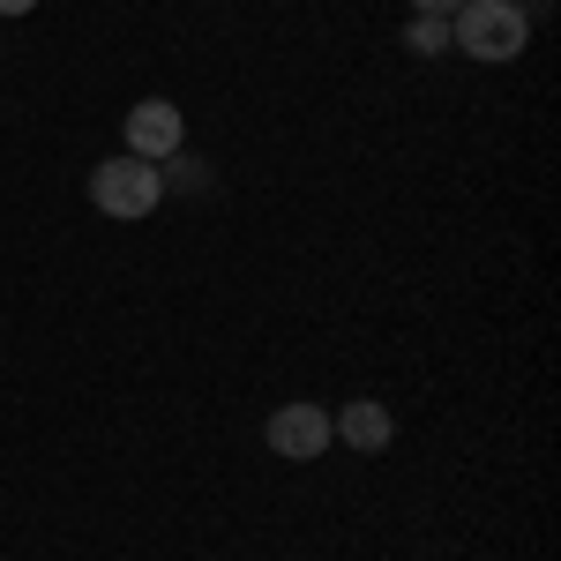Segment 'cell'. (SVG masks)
<instances>
[{
    "mask_svg": "<svg viewBox=\"0 0 561 561\" xmlns=\"http://www.w3.org/2000/svg\"><path fill=\"white\" fill-rule=\"evenodd\" d=\"M524 38H531V23L517 0H465L449 15V45H465L472 60H517Z\"/></svg>",
    "mask_w": 561,
    "mask_h": 561,
    "instance_id": "cell-1",
    "label": "cell"
},
{
    "mask_svg": "<svg viewBox=\"0 0 561 561\" xmlns=\"http://www.w3.org/2000/svg\"><path fill=\"white\" fill-rule=\"evenodd\" d=\"M90 203L105 217H150L158 203H165V173L158 165H142V158H105L98 173H90Z\"/></svg>",
    "mask_w": 561,
    "mask_h": 561,
    "instance_id": "cell-2",
    "label": "cell"
},
{
    "mask_svg": "<svg viewBox=\"0 0 561 561\" xmlns=\"http://www.w3.org/2000/svg\"><path fill=\"white\" fill-rule=\"evenodd\" d=\"M330 442H337L330 404H277V420H270V449H277L285 465H314Z\"/></svg>",
    "mask_w": 561,
    "mask_h": 561,
    "instance_id": "cell-3",
    "label": "cell"
},
{
    "mask_svg": "<svg viewBox=\"0 0 561 561\" xmlns=\"http://www.w3.org/2000/svg\"><path fill=\"white\" fill-rule=\"evenodd\" d=\"M180 135H187L180 105H165V98H142V105H128V158H142V165H165V158H180Z\"/></svg>",
    "mask_w": 561,
    "mask_h": 561,
    "instance_id": "cell-4",
    "label": "cell"
},
{
    "mask_svg": "<svg viewBox=\"0 0 561 561\" xmlns=\"http://www.w3.org/2000/svg\"><path fill=\"white\" fill-rule=\"evenodd\" d=\"M330 427H337V442H352L359 457H375V449H389L397 420H389V404H375V397H352V404L330 412Z\"/></svg>",
    "mask_w": 561,
    "mask_h": 561,
    "instance_id": "cell-5",
    "label": "cell"
},
{
    "mask_svg": "<svg viewBox=\"0 0 561 561\" xmlns=\"http://www.w3.org/2000/svg\"><path fill=\"white\" fill-rule=\"evenodd\" d=\"M404 45H412L420 60H434V53H449V15H420V23L404 31Z\"/></svg>",
    "mask_w": 561,
    "mask_h": 561,
    "instance_id": "cell-6",
    "label": "cell"
},
{
    "mask_svg": "<svg viewBox=\"0 0 561 561\" xmlns=\"http://www.w3.org/2000/svg\"><path fill=\"white\" fill-rule=\"evenodd\" d=\"M412 8H420V15H457L465 0H412Z\"/></svg>",
    "mask_w": 561,
    "mask_h": 561,
    "instance_id": "cell-7",
    "label": "cell"
},
{
    "mask_svg": "<svg viewBox=\"0 0 561 561\" xmlns=\"http://www.w3.org/2000/svg\"><path fill=\"white\" fill-rule=\"evenodd\" d=\"M31 8H38V0H0V15H31Z\"/></svg>",
    "mask_w": 561,
    "mask_h": 561,
    "instance_id": "cell-8",
    "label": "cell"
}]
</instances>
